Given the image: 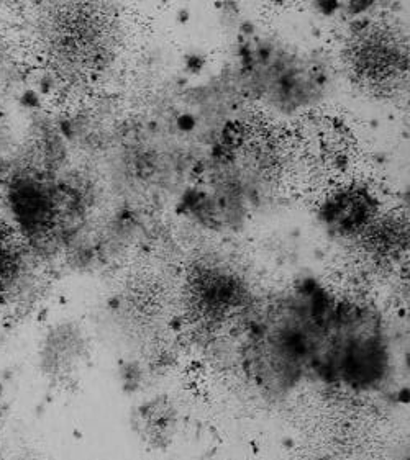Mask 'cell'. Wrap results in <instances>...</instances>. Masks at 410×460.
Segmentation results:
<instances>
[{
  "label": "cell",
  "instance_id": "7a4b0ae2",
  "mask_svg": "<svg viewBox=\"0 0 410 460\" xmlns=\"http://www.w3.org/2000/svg\"><path fill=\"white\" fill-rule=\"evenodd\" d=\"M376 210L374 195L364 189L351 187L330 197L320 210V217L333 233L350 236L361 233L374 221Z\"/></svg>",
  "mask_w": 410,
  "mask_h": 460
},
{
  "label": "cell",
  "instance_id": "6da1fadb",
  "mask_svg": "<svg viewBox=\"0 0 410 460\" xmlns=\"http://www.w3.org/2000/svg\"><path fill=\"white\" fill-rule=\"evenodd\" d=\"M343 303L317 280L304 279L267 305L244 346V367L256 385L279 395L305 380L332 382Z\"/></svg>",
  "mask_w": 410,
  "mask_h": 460
}]
</instances>
